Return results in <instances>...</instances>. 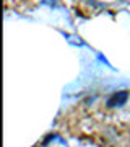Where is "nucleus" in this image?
I'll return each instance as SVG.
<instances>
[{
	"mask_svg": "<svg viewBox=\"0 0 130 147\" xmlns=\"http://www.w3.org/2000/svg\"><path fill=\"white\" fill-rule=\"evenodd\" d=\"M127 98H129V93L127 92H117V93H114L107 100V106H111V108L112 106H122L127 101Z\"/></svg>",
	"mask_w": 130,
	"mask_h": 147,
	"instance_id": "nucleus-1",
	"label": "nucleus"
}]
</instances>
